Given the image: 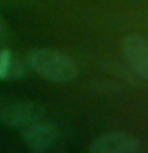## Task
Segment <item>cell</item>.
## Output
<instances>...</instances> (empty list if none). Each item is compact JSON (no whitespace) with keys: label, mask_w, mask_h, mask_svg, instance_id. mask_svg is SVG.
Segmentation results:
<instances>
[{"label":"cell","mask_w":148,"mask_h":153,"mask_svg":"<svg viewBox=\"0 0 148 153\" xmlns=\"http://www.w3.org/2000/svg\"><path fill=\"white\" fill-rule=\"evenodd\" d=\"M21 137L24 143L33 152H45L54 145L59 137V128L50 121H35L21 128Z\"/></svg>","instance_id":"2"},{"label":"cell","mask_w":148,"mask_h":153,"mask_svg":"<svg viewBox=\"0 0 148 153\" xmlns=\"http://www.w3.org/2000/svg\"><path fill=\"white\" fill-rule=\"evenodd\" d=\"M27 62L40 76L54 83H70L78 76L75 62L51 48H33L27 54Z\"/></svg>","instance_id":"1"},{"label":"cell","mask_w":148,"mask_h":153,"mask_svg":"<svg viewBox=\"0 0 148 153\" xmlns=\"http://www.w3.org/2000/svg\"><path fill=\"white\" fill-rule=\"evenodd\" d=\"M142 148L137 137L126 132H107L89 143L91 153H134Z\"/></svg>","instance_id":"3"},{"label":"cell","mask_w":148,"mask_h":153,"mask_svg":"<svg viewBox=\"0 0 148 153\" xmlns=\"http://www.w3.org/2000/svg\"><path fill=\"white\" fill-rule=\"evenodd\" d=\"M40 120V110L32 104L11 102L0 107V121L11 128H24L26 124Z\"/></svg>","instance_id":"5"},{"label":"cell","mask_w":148,"mask_h":153,"mask_svg":"<svg viewBox=\"0 0 148 153\" xmlns=\"http://www.w3.org/2000/svg\"><path fill=\"white\" fill-rule=\"evenodd\" d=\"M123 53L129 65L138 75L148 78V42L138 33H129L123 38Z\"/></svg>","instance_id":"4"}]
</instances>
